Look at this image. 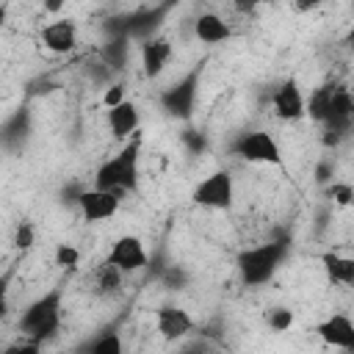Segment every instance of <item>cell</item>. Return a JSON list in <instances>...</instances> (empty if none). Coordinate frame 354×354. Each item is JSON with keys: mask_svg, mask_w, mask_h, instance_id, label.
I'll return each mask as SVG.
<instances>
[{"mask_svg": "<svg viewBox=\"0 0 354 354\" xmlns=\"http://www.w3.org/2000/svg\"><path fill=\"white\" fill-rule=\"evenodd\" d=\"M55 266L58 268H77L80 266V249L72 243H58L55 246Z\"/></svg>", "mask_w": 354, "mask_h": 354, "instance_id": "cell-24", "label": "cell"}, {"mask_svg": "<svg viewBox=\"0 0 354 354\" xmlns=\"http://www.w3.org/2000/svg\"><path fill=\"white\" fill-rule=\"evenodd\" d=\"M232 152L249 163H263V166H282V149L277 144V138L266 130H252L238 136V141L232 144Z\"/></svg>", "mask_w": 354, "mask_h": 354, "instance_id": "cell-7", "label": "cell"}, {"mask_svg": "<svg viewBox=\"0 0 354 354\" xmlns=\"http://www.w3.org/2000/svg\"><path fill=\"white\" fill-rule=\"evenodd\" d=\"M232 199H235V188H232V174L227 169L210 171L191 191V202L199 207H207V210H230Z\"/></svg>", "mask_w": 354, "mask_h": 354, "instance_id": "cell-6", "label": "cell"}, {"mask_svg": "<svg viewBox=\"0 0 354 354\" xmlns=\"http://www.w3.org/2000/svg\"><path fill=\"white\" fill-rule=\"evenodd\" d=\"M183 354H202V351H196V348H185Z\"/></svg>", "mask_w": 354, "mask_h": 354, "instance_id": "cell-34", "label": "cell"}, {"mask_svg": "<svg viewBox=\"0 0 354 354\" xmlns=\"http://www.w3.org/2000/svg\"><path fill=\"white\" fill-rule=\"evenodd\" d=\"M271 105H274V113L282 122L304 119V94H301V86L296 83V77H288V80L279 83V88L271 97Z\"/></svg>", "mask_w": 354, "mask_h": 354, "instance_id": "cell-11", "label": "cell"}, {"mask_svg": "<svg viewBox=\"0 0 354 354\" xmlns=\"http://www.w3.org/2000/svg\"><path fill=\"white\" fill-rule=\"evenodd\" d=\"M288 252H290V241L288 238H277V241H268V243H257V246L243 249L235 257V268H238L241 282L246 288L266 285L277 274V268L282 266V260L288 257Z\"/></svg>", "mask_w": 354, "mask_h": 354, "instance_id": "cell-2", "label": "cell"}, {"mask_svg": "<svg viewBox=\"0 0 354 354\" xmlns=\"http://www.w3.org/2000/svg\"><path fill=\"white\" fill-rule=\"evenodd\" d=\"M155 326L166 343H177L194 329V318L188 315V310H183L177 304H163L155 313Z\"/></svg>", "mask_w": 354, "mask_h": 354, "instance_id": "cell-12", "label": "cell"}, {"mask_svg": "<svg viewBox=\"0 0 354 354\" xmlns=\"http://www.w3.org/2000/svg\"><path fill=\"white\" fill-rule=\"evenodd\" d=\"M138 152H141V141L130 138L119 155H113L111 160H105L97 174H94V188L97 191H111L116 196H122L124 191H136L138 188Z\"/></svg>", "mask_w": 354, "mask_h": 354, "instance_id": "cell-3", "label": "cell"}, {"mask_svg": "<svg viewBox=\"0 0 354 354\" xmlns=\"http://www.w3.org/2000/svg\"><path fill=\"white\" fill-rule=\"evenodd\" d=\"M88 354H124L122 335H119L116 329H105L102 335H97V337L88 343Z\"/></svg>", "mask_w": 354, "mask_h": 354, "instance_id": "cell-22", "label": "cell"}, {"mask_svg": "<svg viewBox=\"0 0 354 354\" xmlns=\"http://www.w3.org/2000/svg\"><path fill=\"white\" fill-rule=\"evenodd\" d=\"M199 80H202V64H196V66H194L191 72H185L177 83H171L169 88L160 91V108H163L171 119L188 122V119L194 116V108H196Z\"/></svg>", "mask_w": 354, "mask_h": 354, "instance_id": "cell-4", "label": "cell"}, {"mask_svg": "<svg viewBox=\"0 0 354 354\" xmlns=\"http://www.w3.org/2000/svg\"><path fill=\"white\" fill-rule=\"evenodd\" d=\"M163 282H166V288L169 290H180L185 282H188V274L183 271V268H177V266H171L166 274H163Z\"/></svg>", "mask_w": 354, "mask_h": 354, "instance_id": "cell-29", "label": "cell"}, {"mask_svg": "<svg viewBox=\"0 0 354 354\" xmlns=\"http://www.w3.org/2000/svg\"><path fill=\"white\" fill-rule=\"evenodd\" d=\"M3 354H41V346L33 340H22V343H11L3 348Z\"/></svg>", "mask_w": 354, "mask_h": 354, "instance_id": "cell-31", "label": "cell"}, {"mask_svg": "<svg viewBox=\"0 0 354 354\" xmlns=\"http://www.w3.org/2000/svg\"><path fill=\"white\" fill-rule=\"evenodd\" d=\"M351 116H354V102L346 88H332V102H329V116H326V144H337L348 130H351Z\"/></svg>", "mask_w": 354, "mask_h": 354, "instance_id": "cell-9", "label": "cell"}, {"mask_svg": "<svg viewBox=\"0 0 354 354\" xmlns=\"http://www.w3.org/2000/svg\"><path fill=\"white\" fill-rule=\"evenodd\" d=\"M318 337L326 343V346H335V348H354V324L348 315L343 313H335L329 318H324L318 326H315Z\"/></svg>", "mask_w": 354, "mask_h": 354, "instance_id": "cell-13", "label": "cell"}, {"mask_svg": "<svg viewBox=\"0 0 354 354\" xmlns=\"http://www.w3.org/2000/svg\"><path fill=\"white\" fill-rule=\"evenodd\" d=\"M75 202H77V207H80V213H83V218H86L88 224H100V221L116 216L122 199H119L116 194H111V191L88 188V191H80Z\"/></svg>", "mask_w": 354, "mask_h": 354, "instance_id": "cell-10", "label": "cell"}, {"mask_svg": "<svg viewBox=\"0 0 354 354\" xmlns=\"http://www.w3.org/2000/svg\"><path fill=\"white\" fill-rule=\"evenodd\" d=\"M194 36L205 44H221L232 36V30L218 14H199L194 22Z\"/></svg>", "mask_w": 354, "mask_h": 354, "instance_id": "cell-18", "label": "cell"}, {"mask_svg": "<svg viewBox=\"0 0 354 354\" xmlns=\"http://www.w3.org/2000/svg\"><path fill=\"white\" fill-rule=\"evenodd\" d=\"M41 44L55 55L72 53L77 44V25L72 19H55L50 25H44L41 28Z\"/></svg>", "mask_w": 354, "mask_h": 354, "instance_id": "cell-14", "label": "cell"}, {"mask_svg": "<svg viewBox=\"0 0 354 354\" xmlns=\"http://www.w3.org/2000/svg\"><path fill=\"white\" fill-rule=\"evenodd\" d=\"M14 271H17V263H11L6 271H0V321L8 315V293H11Z\"/></svg>", "mask_w": 354, "mask_h": 354, "instance_id": "cell-25", "label": "cell"}, {"mask_svg": "<svg viewBox=\"0 0 354 354\" xmlns=\"http://www.w3.org/2000/svg\"><path fill=\"white\" fill-rule=\"evenodd\" d=\"M185 141H188L194 149H205V138H202V136H196L194 130H188V133H185Z\"/></svg>", "mask_w": 354, "mask_h": 354, "instance_id": "cell-32", "label": "cell"}, {"mask_svg": "<svg viewBox=\"0 0 354 354\" xmlns=\"http://www.w3.org/2000/svg\"><path fill=\"white\" fill-rule=\"evenodd\" d=\"M119 102H124V86H122V83H113V86L105 88L102 105H105V108H116Z\"/></svg>", "mask_w": 354, "mask_h": 354, "instance_id": "cell-30", "label": "cell"}, {"mask_svg": "<svg viewBox=\"0 0 354 354\" xmlns=\"http://www.w3.org/2000/svg\"><path fill=\"white\" fill-rule=\"evenodd\" d=\"M171 58V44L169 39H149L141 44V66H144V75L147 77H158L163 72V66L169 64Z\"/></svg>", "mask_w": 354, "mask_h": 354, "instance_id": "cell-17", "label": "cell"}, {"mask_svg": "<svg viewBox=\"0 0 354 354\" xmlns=\"http://www.w3.org/2000/svg\"><path fill=\"white\" fill-rule=\"evenodd\" d=\"M108 266H113L116 271L122 274H133V271H141L147 266V249L141 243V238L136 235H122L113 241L111 252H108Z\"/></svg>", "mask_w": 354, "mask_h": 354, "instance_id": "cell-8", "label": "cell"}, {"mask_svg": "<svg viewBox=\"0 0 354 354\" xmlns=\"http://www.w3.org/2000/svg\"><path fill=\"white\" fill-rule=\"evenodd\" d=\"M329 196H332L340 207H346V205H351V199H354V188H351L348 183H332V185H329Z\"/></svg>", "mask_w": 354, "mask_h": 354, "instance_id": "cell-28", "label": "cell"}, {"mask_svg": "<svg viewBox=\"0 0 354 354\" xmlns=\"http://www.w3.org/2000/svg\"><path fill=\"white\" fill-rule=\"evenodd\" d=\"M138 124H141V113L136 102L124 100L116 108H108V130L113 138H130L133 133H138Z\"/></svg>", "mask_w": 354, "mask_h": 354, "instance_id": "cell-15", "label": "cell"}, {"mask_svg": "<svg viewBox=\"0 0 354 354\" xmlns=\"http://www.w3.org/2000/svg\"><path fill=\"white\" fill-rule=\"evenodd\" d=\"M30 136V111L25 105H19L0 127V144L6 149H19L25 144V138Z\"/></svg>", "mask_w": 354, "mask_h": 354, "instance_id": "cell-16", "label": "cell"}, {"mask_svg": "<svg viewBox=\"0 0 354 354\" xmlns=\"http://www.w3.org/2000/svg\"><path fill=\"white\" fill-rule=\"evenodd\" d=\"M321 263H324V271L332 282L337 285H354V260L351 257H343L337 252H324L321 254Z\"/></svg>", "mask_w": 354, "mask_h": 354, "instance_id": "cell-19", "label": "cell"}, {"mask_svg": "<svg viewBox=\"0 0 354 354\" xmlns=\"http://www.w3.org/2000/svg\"><path fill=\"white\" fill-rule=\"evenodd\" d=\"M171 11V3H160V6H144L136 8L133 14H127L124 19H116L113 25H108L111 33H119L124 39H138V41H149L155 39L158 28L163 25L166 14Z\"/></svg>", "mask_w": 354, "mask_h": 354, "instance_id": "cell-5", "label": "cell"}, {"mask_svg": "<svg viewBox=\"0 0 354 354\" xmlns=\"http://www.w3.org/2000/svg\"><path fill=\"white\" fill-rule=\"evenodd\" d=\"M36 243V227L30 224V221H19L17 224V232H14V246L17 249H30Z\"/></svg>", "mask_w": 354, "mask_h": 354, "instance_id": "cell-26", "label": "cell"}, {"mask_svg": "<svg viewBox=\"0 0 354 354\" xmlns=\"http://www.w3.org/2000/svg\"><path fill=\"white\" fill-rule=\"evenodd\" d=\"M127 55H130V39H124V36H119V33H111V39L102 44V50H100V58H102V64L113 72H119V69H124V64H127Z\"/></svg>", "mask_w": 354, "mask_h": 354, "instance_id": "cell-20", "label": "cell"}, {"mask_svg": "<svg viewBox=\"0 0 354 354\" xmlns=\"http://www.w3.org/2000/svg\"><path fill=\"white\" fill-rule=\"evenodd\" d=\"M329 102H332V86H324V88H315L310 94V100H304V116L310 113V119L315 122H326L329 116Z\"/></svg>", "mask_w": 354, "mask_h": 354, "instance_id": "cell-21", "label": "cell"}, {"mask_svg": "<svg viewBox=\"0 0 354 354\" xmlns=\"http://www.w3.org/2000/svg\"><path fill=\"white\" fill-rule=\"evenodd\" d=\"M119 285H122V271H116L113 266L105 263V266L100 268V290L108 293V290H116Z\"/></svg>", "mask_w": 354, "mask_h": 354, "instance_id": "cell-27", "label": "cell"}, {"mask_svg": "<svg viewBox=\"0 0 354 354\" xmlns=\"http://www.w3.org/2000/svg\"><path fill=\"white\" fill-rule=\"evenodd\" d=\"M61 307H64V285H55L50 290H44L39 299H33L22 315H19V332L25 335V340L33 343H47L55 337L58 326H61Z\"/></svg>", "mask_w": 354, "mask_h": 354, "instance_id": "cell-1", "label": "cell"}, {"mask_svg": "<svg viewBox=\"0 0 354 354\" xmlns=\"http://www.w3.org/2000/svg\"><path fill=\"white\" fill-rule=\"evenodd\" d=\"M6 17H8V8H6V6H3V3H0V25H3V22H6Z\"/></svg>", "mask_w": 354, "mask_h": 354, "instance_id": "cell-33", "label": "cell"}, {"mask_svg": "<svg viewBox=\"0 0 354 354\" xmlns=\"http://www.w3.org/2000/svg\"><path fill=\"white\" fill-rule=\"evenodd\" d=\"M266 324L271 332H288L293 326V310L288 307H271L266 315Z\"/></svg>", "mask_w": 354, "mask_h": 354, "instance_id": "cell-23", "label": "cell"}]
</instances>
